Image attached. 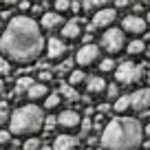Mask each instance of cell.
Listing matches in <instances>:
<instances>
[{
    "label": "cell",
    "mask_w": 150,
    "mask_h": 150,
    "mask_svg": "<svg viewBox=\"0 0 150 150\" xmlns=\"http://www.w3.org/2000/svg\"><path fill=\"white\" fill-rule=\"evenodd\" d=\"M0 51L5 53L7 60H13L18 64L35 62L44 51V38L40 24L29 16L11 18L5 29V35L0 38Z\"/></svg>",
    "instance_id": "1"
},
{
    "label": "cell",
    "mask_w": 150,
    "mask_h": 150,
    "mask_svg": "<svg viewBox=\"0 0 150 150\" xmlns=\"http://www.w3.org/2000/svg\"><path fill=\"white\" fill-rule=\"evenodd\" d=\"M144 128L137 117H115L102 132L104 150H137L144 144Z\"/></svg>",
    "instance_id": "2"
},
{
    "label": "cell",
    "mask_w": 150,
    "mask_h": 150,
    "mask_svg": "<svg viewBox=\"0 0 150 150\" xmlns=\"http://www.w3.org/2000/svg\"><path fill=\"white\" fill-rule=\"evenodd\" d=\"M44 128V115L40 106H20L9 119V132L13 135H35Z\"/></svg>",
    "instance_id": "3"
},
{
    "label": "cell",
    "mask_w": 150,
    "mask_h": 150,
    "mask_svg": "<svg viewBox=\"0 0 150 150\" xmlns=\"http://www.w3.org/2000/svg\"><path fill=\"white\" fill-rule=\"evenodd\" d=\"M144 77V66L135 64V62H124L115 71V80L117 84H137Z\"/></svg>",
    "instance_id": "4"
},
{
    "label": "cell",
    "mask_w": 150,
    "mask_h": 150,
    "mask_svg": "<svg viewBox=\"0 0 150 150\" xmlns=\"http://www.w3.org/2000/svg\"><path fill=\"white\" fill-rule=\"evenodd\" d=\"M126 47V35L119 29H106V33L102 35V49L106 53H119Z\"/></svg>",
    "instance_id": "5"
},
{
    "label": "cell",
    "mask_w": 150,
    "mask_h": 150,
    "mask_svg": "<svg viewBox=\"0 0 150 150\" xmlns=\"http://www.w3.org/2000/svg\"><path fill=\"white\" fill-rule=\"evenodd\" d=\"M130 108L137 115H148L150 112V88H139L130 95Z\"/></svg>",
    "instance_id": "6"
},
{
    "label": "cell",
    "mask_w": 150,
    "mask_h": 150,
    "mask_svg": "<svg viewBox=\"0 0 150 150\" xmlns=\"http://www.w3.org/2000/svg\"><path fill=\"white\" fill-rule=\"evenodd\" d=\"M97 60H99V47H95V44H86L75 53V62L80 66H91Z\"/></svg>",
    "instance_id": "7"
},
{
    "label": "cell",
    "mask_w": 150,
    "mask_h": 150,
    "mask_svg": "<svg viewBox=\"0 0 150 150\" xmlns=\"http://www.w3.org/2000/svg\"><path fill=\"white\" fill-rule=\"evenodd\" d=\"M122 29L126 33H130V35H141V33L146 31V18H141V16H126V18L122 20Z\"/></svg>",
    "instance_id": "8"
},
{
    "label": "cell",
    "mask_w": 150,
    "mask_h": 150,
    "mask_svg": "<svg viewBox=\"0 0 150 150\" xmlns=\"http://www.w3.org/2000/svg\"><path fill=\"white\" fill-rule=\"evenodd\" d=\"M115 18H117V11L104 7L102 11H97V13L93 16V22L91 24H93L95 29H106V27H110V24L115 22Z\"/></svg>",
    "instance_id": "9"
},
{
    "label": "cell",
    "mask_w": 150,
    "mask_h": 150,
    "mask_svg": "<svg viewBox=\"0 0 150 150\" xmlns=\"http://www.w3.org/2000/svg\"><path fill=\"white\" fill-rule=\"evenodd\" d=\"M80 124H82V119L75 110H62L60 115H57V126L64 128V130H73V128H77Z\"/></svg>",
    "instance_id": "10"
},
{
    "label": "cell",
    "mask_w": 150,
    "mask_h": 150,
    "mask_svg": "<svg viewBox=\"0 0 150 150\" xmlns=\"http://www.w3.org/2000/svg\"><path fill=\"white\" fill-rule=\"evenodd\" d=\"M47 55H49V60H62L66 55V44L60 38H51L47 44Z\"/></svg>",
    "instance_id": "11"
},
{
    "label": "cell",
    "mask_w": 150,
    "mask_h": 150,
    "mask_svg": "<svg viewBox=\"0 0 150 150\" xmlns=\"http://www.w3.org/2000/svg\"><path fill=\"white\" fill-rule=\"evenodd\" d=\"M40 24H42V29H47V31H55V29L64 27V18H62L60 13H55V11H47V13L40 18Z\"/></svg>",
    "instance_id": "12"
},
{
    "label": "cell",
    "mask_w": 150,
    "mask_h": 150,
    "mask_svg": "<svg viewBox=\"0 0 150 150\" xmlns=\"http://www.w3.org/2000/svg\"><path fill=\"white\" fill-rule=\"evenodd\" d=\"M53 150H77V137L57 135L53 141Z\"/></svg>",
    "instance_id": "13"
},
{
    "label": "cell",
    "mask_w": 150,
    "mask_h": 150,
    "mask_svg": "<svg viewBox=\"0 0 150 150\" xmlns=\"http://www.w3.org/2000/svg\"><path fill=\"white\" fill-rule=\"evenodd\" d=\"M62 35H64L66 40H77V38L82 35L80 18H75V20H71V22H66L64 27H62Z\"/></svg>",
    "instance_id": "14"
},
{
    "label": "cell",
    "mask_w": 150,
    "mask_h": 150,
    "mask_svg": "<svg viewBox=\"0 0 150 150\" xmlns=\"http://www.w3.org/2000/svg\"><path fill=\"white\" fill-rule=\"evenodd\" d=\"M106 82H104V77H88V80H86V91H88L91 95H99V93H104V91H106Z\"/></svg>",
    "instance_id": "15"
},
{
    "label": "cell",
    "mask_w": 150,
    "mask_h": 150,
    "mask_svg": "<svg viewBox=\"0 0 150 150\" xmlns=\"http://www.w3.org/2000/svg\"><path fill=\"white\" fill-rule=\"evenodd\" d=\"M27 97L31 99V102H35V99H42V97H49L47 84H42V82H35V84L31 86V91L27 93Z\"/></svg>",
    "instance_id": "16"
},
{
    "label": "cell",
    "mask_w": 150,
    "mask_h": 150,
    "mask_svg": "<svg viewBox=\"0 0 150 150\" xmlns=\"http://www.w3.org/2000/svg\"><path fill=\"white\" fill-rule=\"evenodd\" d=\"M35 84V82L31 80V77H20L18 82H16V91H13V95L16 97H20V95H27L29 91H31V86Z\"/></svg>",
    "instance_id": "17"
},
{
    "label": "cell",
    "mask_w": 150,
    "mask_h": 150,
    "mask_svg": "<svg viewBox=\"0 0 150 150\" xmlns=\"http://www.w3.org/2000/svg\"><path fill=\"white\" fill-rule=\"evenodd\" d=\"M60 97H64L66 102H77L80 95H77V91H75L71 84H62L60 86Z\"/></svg>",
    "instance_id": "18"
},
{
    "label": "cell",
    "mask_w": 150,
    "mask_h": 150,
    "mask_svg": "<svg viewBox=\"0 0 150 150\" xmlns=\"http://www.w3.org/2000/svg\"><path fill=\"white\" fill-rule=\"evenodd\" d=\"M126 51L130 55H141V53H146V42L144 40H132V42L126 44Z\"/></svg>",
    "instance_id": "19"
},
{
    "label": "cell",
    "mask_w": 150,
    "mask_h": 150,
    "mask_svg": "<svg viewBox=\"0 0 150 150\" xmlns=\"http://www.w3.org/2000/svg\"><path fill=\"white\" fill-rule=\"evenodd\" d=\"M115 112H119V115H122V112H126L128 108H130V95H124V97H119L117 102H115Z\"/></svg>",
    "instance_id": "20"
},
{
    "label": "cell",
    "mask_w": 150,
    "mask_h": 150,
    "mask_svg": "<svg viewBox=\"0 0 150 150\" xmlns=\"http://www.w3.org/2000/svg\"><path fill=\"white\" fill-rule=\"evenodd\" d=\"M99 71H102V73H115V71H117V64H115V60L108 57V60L99 62Z\"/></svg>",
    "instance_id": "21"
},
{
    "label": "cell",
    "mask_w": 150,
    "mask_h": 150,
    "mask_svg": "<svg viewBox=\"0 0 150 150\" xmlns=\"http://www.w3.org/2000/svg\"><path fill=\"white\" fill-rule=\"evenodd\" d=\"M84 80H86L84 71H73V73H71V77H69V84H71V86H77V84H82Z\"/></svg>",
    "instance_id": "22"
},
{
    "label": "cell",
    "mask_w": 150,
    "mask_h": 150,
    "mask_svg": "<svg viewBox=\"0 0 150 150\" xmlns=\"http://www.w3.org/2000/svg\"><path fill=\"white\" fill-rule=\"evenodd\" d=\"M9 104L7 102H0V126H5L7 122H9Z\"/></svg>",
    "instance_id": "23"
},
{
    "label": "cell",
    "mask_w": 150,
    "mask_h": 150,
    "mask_svg": "<svg viewBox=\"0 0 150 150\" xmlns=\"http://www.w3.org/2000/svg\"><path fill=\"white\" fill-rule=\"evenodd\" d=\"M60 102H62V97H60V93H51L47 97V102H44V106L51 110V108H55V106H60Z\"/></svg>",
    "instance_id": "24"
},
{
    "label": "cell",
    "mask_w": 150,
    "mask_h": 150,
    "mask_svg": "<svg viewBox=\"0 0 150 150\" xmlns=\"http://www.w3.org/2000/svg\"><path fill=\"white\" fill-rule=\"evenodd\" d=\"M91 130H93V119L86 117L84 122L80 124V135H82V137H88V135H91Z\"/></svg>",
    "instance_id": "25"
},
{
    "label": "cell",
    "mask_w": 150,
    "mask_h": 150,
    "mask_svg": "<svg viewBox=\"0 0 150 150\" xmlns=\"http://www.w3.org/2000/svg\"><path fill=\"white\" fill-rule=\"evenodd\" d=\"M24 150H42V144H40V139H35V137H31V139H27L24 141V146H22Z\"/></svg>",
    "instance_id": "26"
},
{
    "label": "cell",
    "mask_w": 150,
    "mask_h": 150,
    "mask_svg": "<svg viewBox=\"0 0 150 150\" xmlns=\"http://www.w3.org/2000/svg\"><path fill=\"white\" fill-rule=\"evenodd\" d=\"M55 128H57V117H47L44 119V128H42L44 132H53Z\"/></svg>",
    "instance_id": "27"
},
{
    "label": "cell",
    "mask_w": 150,
    "mask_h": 150,
    "mask_svg": "<svg viewBox=\"0 0 150 150\" xmlns=\"http://www.w3.org/2000/svg\"><path fill=\"white\" fill-rule=\"evenodd\" d=\"M106 95H108L110 99H115V102H117V99H119V86H117V84H108V86H106Z\"/></svg>",
    "instance_id": "28"
},
{
    "label": "cell",
    "mask_w": 150,
    "mask_h": 150,
    "mask_svg": "<svg viewBox=\"0 0 150 150\" xmlns=\"http://www.w3.org/2000/svg\"><path fill=\"white\" fill-rule=\"evenodd\" d=\"M71 9V0H57L55 2V13H62V11Z\"/></svg>",
    "instance_id": "29"
},
{
    "label": "cell",
    "mask_w": 150,
    "mask_h": 150,
    "mask_svg": "<svg viewBox=\"0 0 150 150\" xmlns=\"http://www.w3.org/2000/svg\"><path fill=\"white\" fill-rule=\"evenodd\" d=\"M11 73V64L7 57H0V75H9Z\"/></svg>",
    "instance_id": "30"
},
{
    "label": "cell",
    "mask_w": 150,
    "mask_h": 150,
    "mask_svg": "<svg viewBox=\"0 0 150 150\" xmlns=\"http://www.w3.org/2000/svg\"><path fill=\"white\" fill-rule=\"evenodd\" d=\"M11 144V132L9 130H0V146Z\"/></svg>",
    "instance_id": "31"
},
{
    "label": "cell",
    "mask_w": 150,
    "mask_h": 150,
    "mask_svg": "<svg viewBox=\"0 0 150 150\" xmlns=\"http://www.w3.org/2000/svg\"><path fill=\"white\" fill-rule=\"evenodd\" d=\"M73 66V60H66V62H62L60 66H57V73H66V71Z\"/></svg>",
    "instance_id": "32"
},
{
    "label": "cell",
    "mask_w": 150,
    "mask_h": 150,
    "mask_svg": "<svg viewBox=\"0 0 150 150\" xmlns=\"http://www.w3.org/2000/svg\"><path fill=\"white\" fill-rule=\"evenodd\" d=\"M51 77H53V73H51V71H47V69H44V71H40V80H42V84H44V82H51Z\"/></svg>",
    "instance_id": "33"
},
{
    "label": "cell",
    "mask_w": 150,
    "mask_h": 150,
    "mask_svg": "<svg viewBox=\"0 0 150 150\" xmlns=\"http://www.w3.org/2000/svg\"><path fill=\"white\" fill-rule=\"evenodd\" d=\"M115 7H117V9H124V7H128V0H117Z\"/></svg>",
    "instance_id": "34"
},
{
    "label": "cell",
    "mask_w": 150,
    "mask_h": 150,
    "mask_svg": "<svg viewBox=\"0 0 150 150\" xmlns=\"http://www.w3.org/2000/svg\"><path fill=\"white\" fill-rule=\"evenodd\" d=\"M82 40H84V47H86V44H91V40H93V35H91V33H84V35H82Z\"/></svg>",
    "instance_id": "35"
},
{
    "label": "cell",
    "mask_w": 150,
    "mask_h": 150,
    "mask_svg": "<svg viewBox=\"0 0 150 150\" xmlns=\"http://www.w3.org/2000/svg\"><path fill=\"white\" fill-rule=\"evenodd\" d=\"M27 9H31V5L29 2H20V11H27Z\"/></svg>",
    "instance_id": "36"
},
{
    "label": "cell",
    "mask_w": 150,
    "mask_h": 150,
    "mask_svg": "<svg viewBox=\"0 0 150 150\" xmlns=\"http://www.w3.org/2000/svg\"><path fill=\"white\" fill-rule=\"evenodd\" d=\"M2 93H5V82L0 80V95H2Z\"/></svg>",
    "instance_id": "37"
},
{
    "label": "cell",
    "mask_w": 150,
    "mask_h": 150,
    "mask_svg": "<svg viewBox=\"0 0 150 150\" xmlns=\"http://www.w3.org/2000/svg\"><path fill=\"white\" fill-rule=\"evenodd\" d=\"M144 150H150V139H148V141H144Z\"/></svg>",
    "instance_id": "38"
},
{
    "label": "cell",
    "mask_w": 150,
    "mask_h": 150,
    "mask_svg": "<svg viewBox=\"0 0 150 150\" xmlns=\"http://www.w3.org/2000/svg\"><path fill=\"white\" fill-rule=\"evenodd\" d=\"M144 132H146V135H148V137H150V124H148V126H146V128H144Z\"/></svg>",
    "instance_id": "39"
},
{
    "label": "cell",
    "mask_w": 150,
    "mask_h": 150,
    "mask_svg": "<svg viewBox=\"0 0 150 150\" xmlns=\"http://www.w3.org/2000/svg\"><path fill=\"white\" fill-rule=\"evenodd\" d=\"M42 150H53V148H49V146H42Z\"/></svg>",
    "instance_id": "40"
},
{
    "label": "cell",
    "mask_w": 150,
    "mask_h": 150,
    "mask_svg": "<svg viewBox=\"0 0 150 150\" xmlns=\"http://www.w3.org/2000/svg\"><path fill=\"white\" fill-rule=\"evenodd\" d=\"M148 82H150V71H148Z\"/></svg>",
    "instance_id": "41"
},
{
    "label": "cell",
    "mask_w": 150,
    "mask_h": 150,
    "mask_svg": "<svg viewBox=\"0 0 150 150\" xmlns=\"http://www.w3.org/2000/svg\"><path fill=\"white\" fill-rule=\"evenodd\" d=\"M0 27H2V20H0Z\"/></svg>",
    "instance_id": "42"
},
{
    "label": "cell",
    "mask_w": 150,
    "mask_h": 150,
    "mask_svg": "<svg viewBox=\"0 0 150 150\" xmlns=\"http://www.w3.org/2000/svg\"><path fill=\"white\" fill-rule=\"evenodd\" d=\"M86 150H93V148H86Z\"/></svg>",
    "instance_id": "43"
}]
</instances>
